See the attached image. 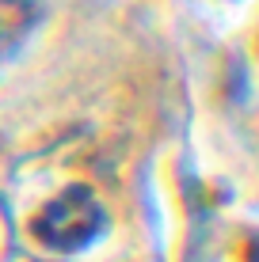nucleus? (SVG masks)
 <instances>
[{
  "instance_id": "nucleus-1",
  "label": "nucleus",
  "mask_w": 259,
  "mask_h": 262,
  "mask_svg": "<svg viewBox=\"0 0 259 262\" xmlns=\"http://www.w3.org/2000/svg\"><path fill=\"white\" fill-rule=\"evenodd\" d=\"M27 232L38 243V251H46V258L73 262V255H84L107 239L111 216L92 190L69 186L38 205V213L27 221Z\"/></svg>"
},
{
  "instance_id": "nucleus-2",
  "label": "nucleus",
  "mask_w": 259,
  "mask_h": 262,
  "mask_svg": "<svg viewBox=\"0 0 259 262\" xmlns=\"http://www.w3.org/2000/svg\"><path fill=\"white\" fill-rule=\"evenodd\" d=\"M34 19H38L34 4H27V0H0V65L27 42Z\"/></svg>"
},
{
  "instance_id": "nucleus-3",
  "label": "nucleus",
  "mask_w": 259,
  "mask_h": 262,
  "mask_svg": "<svg viewBox=\"0 0 259 262\" xmlns=\"http://www.w3.org/2000/svg\"><path fill=\"white\" fill-rule=\"evenodd\" d=\"M0 262H53V258H42L34 251H27L19 236H15V221L8 213V205L0 202Z\"/></svg>"
}]
</instances>
